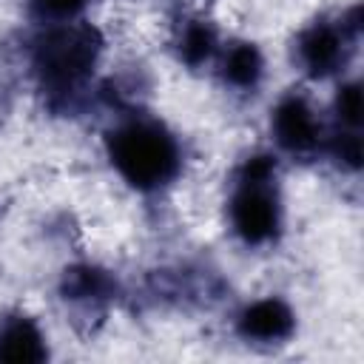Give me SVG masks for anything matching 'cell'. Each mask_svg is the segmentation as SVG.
<instances>
[{
	"instance_id": "1",
	"label": "cell",
	"mask_w": 364,
	"mask_h": 364,
	"mask_svg": "<svg viewBox=\"0 0 364 364\" xmlns=\"http://www.w3.org/2000/svg\"><path fill=\"white\" fill-rule=\"evenodd\" d=\"M114 171L136 191H159L176 179L182 148L176 136L156 119H128L105 139Z\"/></svg>"
},
{
	"instance_id": "2",
	"label": "cell",
	"mask_w": 364,
	"mask_h": 364,
	"mask_svg": "<svg viewBox=\"0 0 364 364\" xmlns=\"http://www.w3.org/2000/svg\"><path fill=\"white\" fill-rule=\"evenodd\" d=\"M228 219L239 242L264 247L282 233V199L276 188V162L267 154L247 156L236 171L228 202Z\"/></svg>"
},
{
	"instance_id": "3",
	"label": "cell",
	"mask_w": 364,
	"mask_h": 364,
	"mask_svg": "<svg viewBox=\"0 0 364 364\" xmlns=\"http://www.w3.org/2000/svg\"><path fill=\"white\" fill-rule=\"evenodd\" d=\"M100 51L102 37L94 26L54 23L34 48V71L51 94H71L91 77Z\"/></svg>"
},
{
	"instance_id": "4",
	"label": "cell",
	"mask_w": 364,
	"mask_h": 364,
	"mask_svg": "<svg viewBox=\"0 0 364 364\" xmlns=\"http://www.w3.org/2000/svg\"><path fill=\"white\" fill-rule=\"evenodd\" d=\"M355 37H358V9H350V17L336 23L316 20L296 37V63L307 77L324 80L347 63Z\"/></svg>"
},
{
	"instance_id": "5",
	"label": "cell",
	"mask_w": 364,
	"mask_h": 364,
	"mask_svg": "<svg viewBox=\"0 0 364 364\" xmlns=\"http://www.w3.org/2000/svg\"><path fill=\"white\" fill-rule=\"evenodd\" d=\"M270 131L279 148L293 156H313L324 142V125L301 94H287L279 100L270 117Z\"/></svg>"
},
{
	"instance_id": "6",
	"label": "cell",
	"mask_w": 364,
	"mask_h": 364,
	"mask_svg": "<svg viewBox=\"0 0 364 364\" xmlns=\"http://www.w3.org/2000/svg\"><path fill=\"white\" fill-rule=\"evenodd\" d=\"M236 330L245 341H253V344H282L293 336L296 316L287 301L276 296H264L250 301L236 316Z\"/></svg>"
},
{
	"instance_id": "7",
	"label": "cell",
	"mask_w": 364,
	"mask_h": 364,
	"mask_svg": "<svg viewBox=\"0 0 364 364\" xmlns=\"http://www.w3.org/2000/svg\"><path fill=\"white\" fill-rule=\"evenodd\" d=\"M48 358V344L34 318L14 313L0 318V361L37 364Z\"/></svg>"
},
{
	"instance_id": "8",
	"label": "cell",
	"mask_w": 364,
	"mask_h": 364,
	"mask_svg": "<svg viewBox=\"0 0 364 364\" xmlns=\"http://www.w3.org/2000/svg\"><path fill=\"white\" fill-rule=\"evenodd\" d=\"M264 60L253 43H233L222 54V80L236 91H253L262 82Z\"/></svg>"
},
{
	"instance_id": "9",
	"label": "cell",
	"mask_w": 364,
	"mask_h": 364,
	"mask_svg": "<svg viewBox=\"0 0 364 364\" xmlns=\"http://www.w3.org/2000/svg\"><path fill=\"white\" fill-rule=\"evenodd\" d=\"M117 284L114 279L94 267V264H77V267H68L65 276H63V296L68 301H77V304H100V301H108L114 296Z\"/></svg>"
},
{
	"instance_id": "10",
	"label": "cell",
	"mask_w": 364,
	"mask_h": 364,
	"mask_svg": "<svg viewBox=\"0 0 364 364\" xmlns=\"http://www.w3.org/2000/svg\"><path fill=\"white\" fill-rule=\"evenodd\" d=\"M176 51L179 60L191 68H199L205 63H210V57L216 54V31L208 20H191L185 23V28L179 31L176 40Z\"/></svg>"
},
{
	"instance_id": "11",
	"label": "cell",
	"mask_w": 364,
	"mask_h": 364,
	"mask_svg": "<svg viewBox=\"0 0 364 364\" xmlns=\"http://www.w3.org/2000/svg\"><path fill=\"white\" fill-rule=\"evenodd\" d=\"M330 151H333V156L338 159L341 168H347V171H358L361 168V136H358V131L341 128L333 136Z\"/></svg>"
},
{
	"instance_id": "12",
	"label": "cell",
	"mask_w": 364,
	"mask_h": 364,
	"mask_svg": "<svg viewBox=\"0 0 364 364\" xmlns=\"http://www.w3.org/2000/svg\"><path fill=\"white\" fill-rule=\"evenodd\" d=\"M336 117H338L341 128L358 131V122H361V88L355 82H347V85L338 88V94H336Z\"/></svg>"
},
{
	"instance_id": "13",
	"label": "cell",
	"mask_w": 364,
	"mask_h": 364,
	"mask_svg": "<svg viewBox=\"0 0 364 364\" xmlns=\"http://www.w3.org/2000/svg\"><path fill=\"white\" fill-rule=\"evenodd\" d=\"M88 0H28L31 11L48 23H71Z\"/></svg>"
}]
</instances>
